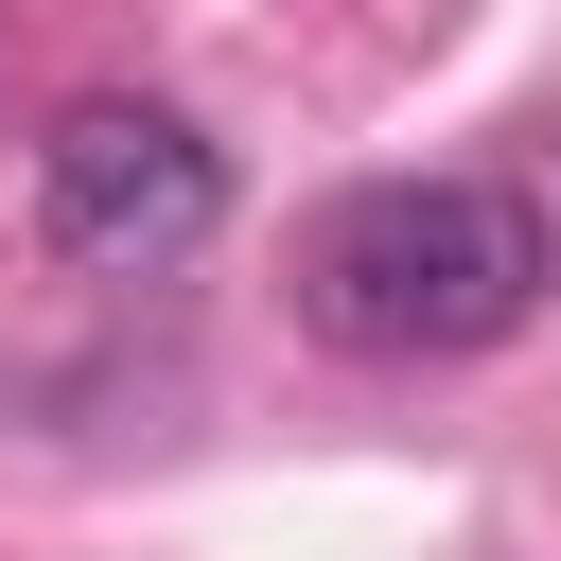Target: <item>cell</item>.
Instances as JSON below:
<instances>
[{
	"instance_id": "7a4b0ae2",
	"label": "cell",
	"mask_w": 561,
	"mask_h": 561,
	"mask_svg": "<svg viewBox=\"0 0 561 561\" xmlns=\"http://www.w3.org/2000/svg\"><path fill=\"white\" fill-rule=\"evenodd\" d=\"M35 228L70 245V263H105V280H140V263H193L210 228H228V158L175 123V105H70L53 140H35Z\"/></svg>"
},
{
	"instance_id": "6da1fadb",
	"label": "cell",
	"mask_w": 561,
	"mask_h": 561,
	"mask_svg": "<svg viewBox=\"0 0 561 561\" xmlns=\"http://www.w3.org/2000/svg\"><path fill=\"white\" fill-rule=\"evenodd\" d=\"M543 280H561V245H543V210L508 175H368L298 245V316L333 351H368V368H456V351L526 333Z\"/></svg>"
}]
</instances>
